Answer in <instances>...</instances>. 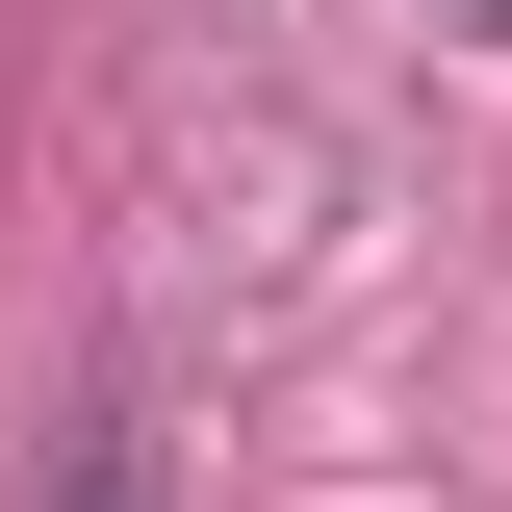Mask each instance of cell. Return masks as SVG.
<instances>
[{"instance_id":"6da1fadb","label":"cell","mask_w":512,"mask_h":512,"mask_svg":"<svg viewBox=\"0 0 512 512\" xmlns=\"http://www.w3.org/2000/svg\"><path fill=\"white\" fill-rule=\"evenodd\" d=\"M461 26H487V52H512V0H461Z\"/></svg>"}]
</instances>
